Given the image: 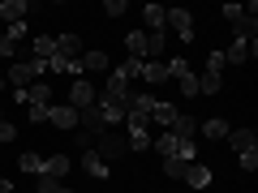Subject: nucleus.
Listing matches in <instances>:
<instances>
[{"label": "nucleus", "mask_w": 258, "mask_h": 193, "mask_svg": "<svg viewBox=\"0 0 258 193\" xmlns=\"http://www.w3.org/2000/svg\"><path fill=\"white\" fill-rule=\"evenodd\" d=\"M224 18L232 22V30H237V39H245V43H254V35H258V5H249V9H241V5H224Z\"/></svg>", "instance_id": "nucleus-1"}, {"label": "nucleus", "mask_w": 258, "mask_h": 193, "mask_svg": "<svg viewBox=\"0 0 258 193\" xmlns=\"http://www.w3.org/2000/svg\"><path fill=\"white\" fill-rule=\"evenodd\" d=\"M151 108H155V99H151L147 90H134V94H129V99H125V120H129V129H147Z\"/></svg>", "instance_id": "nucleus-2"}, {"label": "nucleus", "mask_w": 258, "mask_h": 193, "mask_svg": "<svg viewBox=\"0 0 258 193\" xmlns=\"http://www.w3.org/2000/svg\"><path fill=\"white\" fill-rule=\"evenodd\" d=\"M95 155L103 159V163H112V159H120V155H129V138H120L116 129H108V133H99V138H95Z\"/></svg>", "instance_id": "nucleus-3"}, {"label": "nucleus", "mask_w": 258, "mask_h": 193, "mask_svg": "<svg viewBox=\"0 0 258 193\" xmlns=\"http://www.w3.org/2000/svg\"><path fill=\"white\" fill-rule=\"evenodd\" d=\"M18 103H26V112H47L52 108V86L47 82H30L26 90H18Z\"/></svg>", "instance_id": "nucleus-4"}, {"label": "nucleus", "mask_w": 258, "mask_h": 193, "mask_svg": "<svg viewBox=\"0 0 258 193\" xmlns=\"http://www.w3.org/2000/svg\"><path fill=\"white\" fill-rule=\"evenodd\" d=\"M35 77H43V64L39 60H22V64H9V73H5V82L13 86V90H26Z\"/></svg>", "instance_id": "nucleus-5"}, {"label": "nucleus", "mask_w": 258, "mask_h": 193, "mask_svg": "<svg viewBox=\"0 0 258 193\" xmlns=\"http://www.w3.org/2000/svg\"><path fill=\"white\" fill-rule=\"evenodd\" d=\"M164 30H172L181 43H189V39H194V13H189V9H168Z\"/></svg>", "instance_id": "nucleus-6"}, {"label": "nucleus", "mask_w": 258, "mask_h": 193, "mask_svg": "<svg viewBox=\"0 0 258 193\" xmlns=\"http://www.w3.org/2000/svg\"><path fill=\"white\" fill-rule=\"evenodd\" d=\"M129 77L125 73H112L108 77V86H103V103H120V108H125V99H129Z\"/></svg>", "instance_id": "nucleus-7"}, {"label": "nucleus", "mask_w": 258, "mask_h": 193, "mask_svg": "<svg viewBox=\"0 0 258 193\" xmlns=\"http://www.w3.org/2000/svg\"><path fill=\"white\" fill-rule=\"evenodd\" d=\"M91 103H95V86H91V82H82V77L69 82V108L82 112V108H91Z\"/></svg>", "instance_id": "nucleus-8"}, {"label": "nucleus", "mask_w": 258, "mask_h": 193, "mask_svg": "<svg viewBox=\"0 0 258 193\" xmlns=\"http://www.w3.org/2000/svg\"><path fill=\"white\" fill-rule=\"evenodd\" d=\"M228 142L237 155H245V150H258V133L254 129H228Z\"/></svg>", "instance_id": "nucleus-9"}, {"label": "nucleus", "mask_w": 258, "mask_h": 193, "mask_svg": "<svg viewBox=\"0 0 258 193\" xmlns=\"http://www.w3.org/2000/svg\"><path fill=\"white\" fill-rule=\"evenodd\" d=\"M47 120H52L56 129H78V108H69V103H60V108H47Z\"/></svg>", "instance_id": "nucleus-10"}, {"label": "nucleus", "mask_w": 258, "mask_h": 193, "mask_svg": "<svg viewBox=\"0 0 258 193\" xmlns=\"http://www.w3.org/2000/svg\"><path fill=\"white\" fill-rule=\"evenodd\" d=\"M181 180L194 184V189H207V184H211V167H203V163H185Z\"/></svg>", "instance_id": "nucleus-11"}, {"label": "nucleus", "mask_w": 258, "mask_h": 193, "mask_svg": "<svg viewBox=\"0 0 258 193\" xmlns=\"http://www.w3.org/2000/svg\"><path fill=\"white\" fill-rule=\"evenodd\" d=\"M0 13H5V22H9V26H18V22H26L30 5H26V0H0Z\"/></svg>", "instance_id": "nucleus-12"}, {"label": "nucleus", "mask_w": 258, "mask_h": 193, "mask_svg": "<svg viewBox=\"0 0 258 193\" xmlns=\"http://www.w3.org/2000/svg\"><path fill=\"white\" fill-rule=\"evenodd\" d=\"M198 129H203L211 142H220V138H228V129H232V125H228L224 116H207V120H198Z\"/></svg>", "instance_id": "nucleus-13"}, {"label": "nucleus", "mask_w": 258, "mask_h": 193, "mask_svg": "<svg viewBox=\"0 0 258 193\" xmlns=\"http://www.w3.org/2000/svg\"><path fill=\"white\" fill-rule=\"evenodd\" d=\"M56 56H60V60H78V56H82L78 35H56Z\"/></svg>", "instance_id": "nucleus-14"}, {"label": "nucleus", "mask_w": 258, "mask_h": 193, "mask_svg": "<svg viewBox=\"0 0 258 193\" xmlns=\"http://www.w3.org/2000/svg\"><path fill=\"white\" fill-rule=\"evenodd\" d=\"M64 172H69V155H47L43 159V176L47 180H64Z\"/></svg>", "instance_id": "nucleus-15"}, {"label": "nucleus", "mask_w": 258, "mask_h": 193, "mask_svg": "<svg viewBox=\"0 0 258 193\" xmlns=\"http://www.w3.org/2000/svg\"><path fill=\"white\" fill-rule=\"evenodd\" d=\"M78 69H82V73H103V69H108V56L103 52H82L78 56Z\"/></svg>", "instance_id": "nucleus-16"}, {"label": "nucleus", "mask_w": 258, "mask_h": 193, "mask_svg": "<svg viewBox=\"0 0 258 193\" xmlns=\"http://www.w3.org/2000/svg\"><path fill=\"white\" fill-rule=\"evenodd\" d=\"M168 133H176V138H194V133H198V120L185 116V112H176V120L168 125Z\"/></svg>", "instance_id": "nucleus-17"}, {"label": "nucleus", "mask_w": 258, "mask_h": 193, "mask_svg": "<svg viewBox=\"0 0 258 193\" xmlns=\"http://www.w3.org/2000/svg\"><path fill=\"white\" fill-rule=\"evenodd\" d=\"M249 56H254V43H245V39H237V43H232L228 52H224V60H228V64H245Z\"/></svg>", "instance_id": "nucleus-18"}, {"label": "nucleus", "mask_w": 258, "mask_h": 193, "mask_svg": "<svg viewBox=\"0 0 258 193\" xmlns=\"http://www.w3.org/2000/svg\"><path fill=\"white\" fill-rule=\"evenodd\" d=\"M82 167H86V176H95V180H103V176H108V163H103L95 150H82Z\"/></svg>", "instance_id": "nucleus-19"}, {"label": "nucleus", "mask_w": 258, "mask_h": 193, "mask_svg": "<svg viewBox=\"0 0 258 193\" xmlns=\"http://www.w3.org/2000/svg\"><path fill=\"white\" fill-rule=\"evenodd\" d=\"M52 56H56V39H52V35H35V60L47 64Z\"/></svg>", "instance_id": "nucleus-20"}, {"label": "nucleus", "mask_w": 258, "mask_h": 193, "mask_svg": "<svg viewBox=\"0 0 258 193\" xmlns=\"http://www.w3.org/2000/svg\"><path fill=\"white\" fill-rule=\"evenodd\" d=\"M125 47L134 60H147V30H134V35H125Z\"/></svg>", "instance_id": "nucleus-21"}, {"label": "nucleus", "mask_w": 258, "mask_h": 193, "mask_svg": "<svg viewBox=\"0 0 258 193\" xmlns=\"http://www.w3.org/2000/svg\"><path fill=\"white\" fill-rule=\"evenodd\" d=\"M142 82H147V86H155V82H168V64H159V60H147V64H142Z\"/></svg>", "instance_id": "nucleus-22"}, {"label": "nucleus", "mask_w": 258, "mask_h": 193, "mask_svg": "<svg viewBox=\"0 0 258 193\" xmlns=\"http://www.w3.org/2000/svg\"><path fill=\"white\" fill-rule=\"evenodd\" d=\"M176 112H181L176 103H164V99H155V108H151V120H159V125H172V120H176Z\"/></svg>", "instance_id": "nucleus-23"}, {"label": "nucleus", "mask_w": 258, "mask_h": 193, "mask_svg": "<svg viewBox=\"0 0 258 193\" xmlns=\"http://www.w3.org/2000/svg\"><path fill=\"white\" fill-rule=\"evenodd\" d=\"M142 18H147V30H164L168 9H159V5H147V9H142Z\"/></svg>", "instance_id": "nucleus-24"}, {"label": "nucleus", "mask_w": 258, "mask_h": 193, "mask_svg": "<svg viewBox=\"0 0 258 193\" xmlns=\"http://www.w3.org/2000/svg\"><path fill=\"white\" fill-rule=\"evenodd\" d=\"M129 150H151V138H147V129H129Z\"/></svg>", "instance_id": "nucleus-25"}, {"label": "nucleus", "mask_w": 258, "mask_h": 193, "mask_svg": "<svg viewBox=\"0 0 258 193\" xmlns=\"http://www.w3.org/2000/svg\"><path fill=\"white\" fill-rule=\"evenodd\" d=\"M142 64H147V60H134V56H129V60H125V64L116 69V73H125L129 82H134V77H142Z\"/></svg>", "instance_id": "nucleus-26"}, {"label": "nucleus", "mask_w": 258, "mask_h": 193, "mask_svg": "<svg viewBox=\"0 0 258 193\" xmlns=\"http://www.w3.org/2000/svg\"><path fill=\"white\" fill-rule=\"evenodd\" d=\"M224 64H228V60H224V52H211V56H207V73L220 77V73H224Z\"/></svg>", "instance_id": "nucleus-27"}, {"label": "nucleus", "mask_w": 258, "mask_h": 193, "mask_svg": "<svg viewBox=\"0 0 258 193\" xmlns=\"http://www.w3.org/2000/svg\"><path fill=\"white\" fill-rule=\"evenodd\" d=\"M215 90H220V77H211V73L198 77V94H215Z\"/></svg>", "instance_id": "nucleus-28"}, {"label": "nucleus", "mask_w": 258, "mask_h": 193, "mask_svg": "<svg viewBox=\"0 0 258 193\" xmlns=\"http://www.w3.org/2000/svg\"><path fill=\"white\" fill-rule=\"evenodd\" d=\"M22 172H43V155H22Z\"/></svg>", "instance_id": "nucleus-29"}, {"label": "nucleus", "mask_w": 258, "mask_h": 193, "mask_svg": "<svg viewBox=\"0 0 258 193\" xmlns=\"http://www.w3.org/2000/svg\"><path fill=\"white\" fill-rule=\"evenodd\" d=\"M181 172H185V163H181V159H164V176H172V180H181Z\"/></svg>", "instance_id": "nucleus-30"}, {"label": "nucleus", "mask_w": 258, "mask_h": 193, "mask_svg": "<svg viewBox=\"0 0 258 193\" xmlns=\"http://www.w3.org/2000/svg\"><path fill=\"white\" fill-rule=\"evenodd\" d=\"M39 193H69V189H64L60 180H47V176H43V180H39Z\"/></svg>", "instance_id": "nucleus-31"}, {"label": "nucleus", "mask_w": 258, "mask_h": 193, "mask_svg": "<svg viewBox=\"0 0 258 193\" xmlns=\"http://www.w3.org/2000/svg\"><path fill=\"white\" fill-rule=\"evenodd\" d=\"M103 13H112V18H120V13H129V5H125V0H108V5H103Z\"/></svg>", "instance_id": "nucleus-32"}, {"label": "nucleus", "mask_w": 258, "mask_h": 193, "mask_svg": "<svg viewBox=\"0 0 258 193\" xmlns=\"http://www.w3.org/2000/svg\"><path fill=\"white\" fill-rule=\"evenodd\" d=\"M26 35H30V30H26V22H18V26H9V35H5V39H13V43H22Z\"/></svg>", "instance_id": "nucleus-33"}, {"label": "nucleus", "mask_w": 258, "mask_h": 193, "mask_svg": "<svg viewBox=\"0 0 258 193\" xmlns=\"http://www.w3.org/2000/svg\"><path fill=\"white\" fill-rule=\"evenodd\" d=\"M13 138H18V129H13L9 120H0V146H5V142H13Z\"/></svg>", "instance_id": "nucleus-34"}, {"label": "nucleus", "mask_w": 258, "mask_h": 193, "mask_svg": "<svg viewBox=\"0 0 258 193\" xmlns=\"http://www.w3.org/2000/svg\"><path fill=\"white\" fill-rule=\"evenodd\" d=\"M13 52H18V43H13V39H5V35H0V60H9Z\"/></svg>", "instance_id": "nucleus-35"}, {"label": "nucleus", "mask_w": 258, "mask_h": 193, "mask_svg": "<svg viewBox=\"0 0 258 193\" xmlns=\"http://www.w3.org/2000/svg\"><path fill=\"white\" fill-rule=\"evenodd\" d=\"M241 167H245V172H254V167H258V150H245V155H241Z\"/></svg>", "instance_id": "nucleus-36"}, {"label": "nucleus", "mask_w": 258, "mask_h": 193, "mask_svg": "<svg viewBox=\"0 0 258 193\" xmlns=\"http://www.w3.org/2000/svg\"><path fill=\"white\" fill-rule=\"evenodd\" d=\"M0 193H13V184H9V180H0Z\"/></svg>", "instance_id": "nucleus-37"}, {"label": "nucleus", "mask_w": 258, "mask_h": 193, "mask_svg": "<svg viewBox=\"0 0 258 193\" xmlns=\"http://www.w3.org/2000/svg\"><path fill=\"white\" fill-rule=\"evenodd\" d=\"M0 120H5V112H0Z\"/></svg>", "instance_id": "nucleus-38"}]
</instances>
